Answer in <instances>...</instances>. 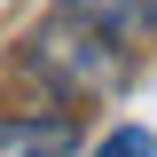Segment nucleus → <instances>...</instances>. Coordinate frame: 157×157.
I'll return each instance as SVG.
<instances>
[{"mask_svg": "<svg viewBox=\"0 0 157 157\" xmlns=\"http://www.w3.org/2000/svg\"><path fill=\"white\" fill-rule=\"evenodd\" d=\"M32 63H39L47 78H63L71 94H102V86H118V39H110V32H94V24H78V16L39 24Z\"/></svg>", "mask_w": 157, "mask_h": 157, "instance_id": "obj_1", "label": "nucleus"}, {"mask_svg": "<svg viewBox=\"0 0 157 157\" xmlns=\"http://www.w3.org/2000/svg\"><path fill=\"white\" fill-rule=\"evenodd\" d=\"M71 149H78L71 118H32V110L0 118V157H71Z\"/></svg>", "mask_w": 157, "mask_h": 157, "instance_id": "obj_2", "label": "nucleus"}, {"mask_svg": "<svg viewBox=\"0 0 157 157\" xmlns=\"http://www.w3.org/2000/svg\"><path fill=\"white\" fill-rule=\"evenodd\" d=\"M63 16L94 24L110 39H141V32H157V0H63Z\"/></svg>", "mask_w": 157, "mask_h": 157, "instance_id": "obj_3", "label": "nucleus"}, {"mask_svg": "<svg viewBox=\"0 0 157 157\" xmlns=\"http://www.w3.org/2000/svg\"><path fill=\"white\" fill-rule=\"evenodd\" d=\"M94 157H157V134H149V126H118Z\"/></svg>", "mask_w": 157, "mask_h": 157, "instance_id": "obj_4", "label": "nucleus"}]
</instances>
